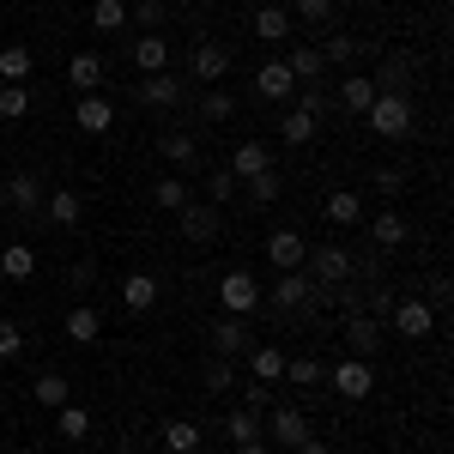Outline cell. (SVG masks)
<instances>
[{"mask_svg":"<svg viewBox=\"0 0 454 454\" xmlns=\"http://www.w3.org/2000/svg\"><path fill=\"white\" fill-rule=\"evenodd\" d=\"M364 115H370V134H382V140H406L412 134V104L400 91H376V104Z\"/></svg>","mask_w":454,"mask_h":454,"instance_id":"cell-1","label":"cell"},{"mask_svg":"<svg viewBox=\"0 0 454 454\" xmlns=\"http://www.w3.org/2000/svg\"><path fill=\"white\" fill-rule=\"evenodd\" d=\"M279 134H285V145H309L321 134V91H303V104L279 121Z\"/></svg>","mask_w":454,"mask_h":454,"instance_id":"cell-2","label":"cell"},{"mask_svg":"<svg viewBox=\"0 0 454 454\" xmlns=\"http://www.w3.org/2000/svg\"><path fill=\"white\" fill-rule=\"evenodd\" d=\"M218 303H224V315H254L261 309V285H254V273H224V279H218Z\"/></svg>","mask_w":454,"mask_h":454,"instance_id":"cell-3","label":"cell"},{"mask_svg":"<svg viewBox=\"0 0 454 454\" xmlns=\"http://www.w3.org/2000/svg\"><path fill=\"white\" fill-rule=\"evenodd\" d=\"M394 333H406V340H430L436 333V309L430 303H419V297H406V303H394Z\"/></svg>","mask_w":454,"mask_h":454,"instance_id":"cell-4","label":"cell"},{"mask_svg":"<svg viewBox=\"0 0 454 454\" xmlns=\"http://www.w3.org/2000/svg\"><path fill=\"white\" fill-rule=\"evenodd\" d=\"M303 254H309V243H303L297 231H273V237H267V267H273V273H297Z\"/></svg>","mask_w":454,"mask_h":454,"instance_id":"cell-5","label":"cell"},{"mask_svg":"<svg viewBox=\"0 0 454 454\" xmlns=\"http://www.w3.org/2000/svg\"><path fill=\"white\" fill-rule=\"evenodd\" d=\"M327 382L340 387L346 400H370V387H376V376H370V357H346L340 370H327Z\"/></svg>","mask_w":454,"mask_h":454,"instance_id":"cell-6","label":"cell"},{"mask_svg":"<svg viewBox=\"0 0 454 454\" xmlns=\"http://www.w3.org/2000/svg\"><path fill=\"white\" fill-rule=\"evenodd\" d=\"M73 121H79V134H109V128H115V104L98 98V91H85V98L73 104Z\"/></svg>","mask_w":454,"mask_h":454,"instance_id":"cell-7","label":"cell"},{"mask_svg":"<svg viewBox=\"0 0 454 454\" xmlns=\"http://www.w3.org/2000/svg\"><path fill=\"white\" fill-rule=\"evenodd\" d=\"M267 430H273V449H297V442H309V436H315L309 419H303L297 406H273V424H267Z\"/></svg>","mask_w":454,"mask_h":454,"instance_id":"cell-8","label":"cell"},{"mask_svg":"<svg viewBox=\"0 0 454 454\" xmlns=\"http://www.w3.org/2000/svg\"><path fill=\"white\" fill-rule=\"evenodd\" d=\"M303 261H309V273H315L321 285H340V279L351 273V254H346L340 243H321L315 254H303Z\"/></svg>","mask_w":454,"mask_h":454,"instance_id":"cell-9","label":"cell"},{"mask_svg":"<svg viewBox=\"0 0 454 454\" xmlns=\"http://www.w3.org/2000/svg\"><path fill=\"white\" fill-rule=\"evenodd\" d=\"M224 73H231V49L224 43H194V79L200 85H218Z\"/></svg>","mask_w":454,"mask_h":454,"instance_id":"cell-10","label":"cell"},{"mask_svg":"<svg viewBox=\"0 0 454 454\" xmlns=\"http://www.w3.org/2000/svg\"><path fill=\"white\" fill-rule=\"evenodd\" d=\"M321 218H327V224H340V231H351V224H364V194H357V188H340V194H327V207H321Z\"/></svg>","mask_w":454,"mask_h":454,"instance_id":"cell-11","label":"cell"},{"mask_svg":"<svg viewBox=\"0 0 454 454\" xmlns=\"http://www.w3.org/2000/svg\"><path fill=\"white\" fill-rule=\"evenodd\" d=\"M224 170L237 176V182H248V176L273 170V152H267V145H261V140H243V145H237V152H231V164H224Z\"/></svg>","mask_w":454,"mask_h":454,"instance_id":"cell-12","label":"cell"},{"mask_svg":"<svg viewBox=\"0 0 454 454\" xmlns=\"http://www.w3.org/2000/svg\"><path fill=\"white\" fill-rule=\"evenodd\" d=\"M254 91H261L267 104H285V98L297 91V79H291V67H285V61H267V67L254 73Z\"/></svg>","mask_w":454,"mask_h":454,"instance_id":"cell-13","label":"cell"},{"mask_svg":"<svg viewBox=\"0 0 454 454\" xmlns=\"http://www.w3.org/2000/svg\"><path fill=\"white\" fill-rule=\"evenodd\" d=\"M121 303L134 315H152L158 309V279H152V273H128V279H121Z\"/></svg>","mask_w":454,"mask_h":454,"instance_id":"cell-14","label":"cell"},{"mask_svg":"<svg viewBox=\"0 0 454 454\" xmlns=\"http://www.w3.org/2000/svg\"><path fill=\"white\" fill-rule=\"evenodd\" d=\"M309 297H315V279H303V267H297V273H279V279H273V303H279V309H303Z\"/></svg>","mask_w":454,"mask_h":454,"instance_id":"cell-15","label":"cell"},{"mask_svg":"<svg viewBox=\"0 0 454 454\" xmlns=\"http://www.w3.org/2000/svg\"><path fill=\"white\" fill-rule=\"evenodd\" d=\"M67 85L79 91V98H85V91H98V85H104V55H91V49H85V55H73V61H67Z\"/></svg>","mask_w":454,"mask_h":454,"instance_id":"cell-16","label":"cell"},{"mask_svg":"<svg viewBox=\"0 0 454 454\" xmlns=\"http://www.w3.org/2000/svg\"><path fill=\"white\" fill-rule=\"evenodd\" d=\"M285 364H291V357H285L279 346H254V351H248V376H254V382H267V387L285 382Z\"/></svg>","mask_w":454,"mask_h":454,"instance_id":"cell-17","label":"cell"},{"mask_svg":"<svg viewBox=\"0 0 454 454\" xmlns=\"http://www.w3.org/2000/svg\"><path fill=\"white\" fill-rule=\"evenodd\" d=\"M200 442H207V430H200V424H188V419L164 424V449H170V454H200Z\"/></svg>","mask_w":454,"mask_h":454,"instance_id":"cell-18","label":"cell"},{"mask_svg":"<svg viewBox=\"0 0 454 454\" xmlns=\"http://www.w3.org/2000/svg\"><path fill=\"white\" fill-rule=\"evenodd\" d=\"M346 346L351 357H376V346H382V327H376V315H357L346 327Z\"/></svg>","mask_w":454,"mask_h":454,"instance_id":"cell-19","label":"cell"},{"mask_svg":"<svg viewBox=\"0 0 454 454\" xmlns=\"http://www.w3.org/2000/svg\"><path fill=\"white\" fill-rule=\"evenodd\" d=\"M36 273V248L31 243H6L0 248V279H31Z\"/></svg>","mask_w":454,"mask_h":454,"instance_id":"cell-20","label":"cell"},{"mask_svg":"<svg viewBox=\"0 0 454 454\" xmlns=\"http://www.w3.org/2000/svg\"><path fill=\"white\" fill-rule=\"evenodd\" d=\"M140 98H145V104H152V109H176V104H182V85H176L170 73H145Z\"/></svg>","mask_w":454,"mask_h":454,"instance_id":"cell-21","label":"cell"},{"mask_svg":"<svg viewBox=\"0 0 454 454\" xmlns=\"http://www.w3.org/2000/svg\"><path fill=\"white\" fill-rule=\"evenodd\" d=\"M134 67L140 73H164L170 67V43H164V36H140V43H134Z\"/></svg>","mask_w":454,"mask_h":454,"instance_id":"cell-22","label":"cell"},{"mask_svg":"<svg viewBox=\"0 0 454 454\" xmlns=\"http://www.w3.org/2000/svg\"><path fill=\"white\" fill-rule=\"evenodd\" d=\"M285 67H291V79H297V85H309V79H321L327 55H321L315 43H303V49H291V61H285Z\"/></svg>","mask_w":454,"mask_h":454,"instance_id":"cell-23","label":"cell"},{"mask_svg":"<svg viewBox=\"0 0 454 454\" xmlns=\"http://www.w3.org/2000/svg\"><path fill=\"white\" fill-rule=\"evenodd\" d=\"M218 231V207H182V237L188 243H207Z\"/></svg>","mask_w":454,"mask_h":454,"instance_id":"cell-24","label":"cell"},{"mask_svg":"<svg viewBox=\"0 0 454 454\" xmlns=\"http://www.w3.org/2000/svg\"><path fill=\"white\" fill-rule=\"evenodd\" d=\"M254 36H261V43H285V36H291V12H285V6H261V12H254Z\"/></svg>","mask_w":454,"mask_h":454,"instance_id":"cell-25","label":"cell"},{"mask_svg":"<svg viewBox=\"0 0 454 454\" xmlns=\"http://www.w3.org/2000/svg\"><path fill=\"white\" fill-rule=\"evenodd\" d=\"M0 79H6V85H25V79H31V49H25V43H6V49H0Z\"/></svg>","mask_w":454,"mask_h":454,"instance_id":"cell-26","label":"cell"},{"mask_svg":"<svg viewBox=\"0 0 454 454\" xmlns=\"http://www.w3.org/2000/svg\"><path fill=\"white\" fill-rule=\"evenodd\" d=\"M212 346H218V357L243 351V346H248V327H243V315H224V321L212 327Z\"/></svg>","mask_w":454,"mask_h":454,"instance_id":"cell-27","label":"cell"},{"mask_svg":"<svg viewBox=\"0 0 454 454\" xmlns=\"http://www.w3.org/2000/svg\"><path fill=\"white\" fill-rule=\"evenodd\" d=\"M98 333H104L98 309H85V303H79V309H67V340H73V346H91Z\"/></svg>","mask_w":454,"mask_h":454,"instance_id":"cell-28","label":"cell"},{"mask_svg":"<svg viewBox=\"0 0 454 454\" xmlns=\"http://www.w3.org/2000/svg\"><path fill=\"white\" fill-rule=\"evenodd\" d=\"M31 394L43 400V406H67V400H73V387H67V376H61V370H43V376L31 382Z\"/></svg>","mask_w":454,"mask_h":454,"instance_id":"cell-29","label":"cell"},{"mask_svg":"<svg viewBox=\"0 0 454 454\" xmlns=\"http://www.w3.org/2000/svg\"><path fill=\"white\" fill-rule=\"evenodd\" d=\"M79 212H85V200H79L73 188H55V194H49V218H55L61 231H73V224H79Z\"/></svg>","mask_w":454,"mask_h":454,"instance_id":"cell-30","label":"cell"},{"mask_svg":"<svg viewBox=\"0 0 454 454\" xmlns=\"http://www.w3.org/2000/svg\"><path fill=\"white\" fill-rule=\"evenodd\" d=\"M340 104H346L351 115H364V109L376 104V85H370V79H364V73H351L346 85H340Z\"/></svg>","mask_w":454,"mask_h":454,"instance_id":"cell-31","label":"cell"},{"mask_svg":"<svg viewBox=\"0 0 454 454\" xmlns=\"http://www.w3.org/2000/svg\"><path fill=\"white\" fill-rule=\"evenodd\" d=\"M370 237L382 248H400L406 243V218H400V212H376V218H370Z\"/></svg>","mask_w":454,"mask_h":454,"instance_id":"cell-32","label":"cell"},{"mask_svg":"<svg viewBox=\"0 0 454 454\" xmlns=\"http://www.w3.org/2000/svg\"><path fill=\"white\" fill-rule=\"evenodd\" d=\"M55 430H61V436H67V442H79V436H85V430H91V412H85V406H55Z\"/></svg>","mask_w":454,"mask_h":454,"instance_id":"cell-33","label":"cell"},{"mask_svg":"<svg viewBox=\"0 0 454 454\" xmlns=\"http://www.w3.org/2000/svg\"><path fill=\"white\" fill-rule=\"evenodd\" d=\"M91 25L98 31H128V0H98L91 6Z\"/></svg>","mask_w":454,"mask_h":454,"instance_id":"cell-34","label":"cell"},{"mask_svg":"<svg viewBox=\"0 0 454 454\" xmlns=\"http://www.w3.org/2000/svg\"><path fill=\"white\" fill-rule=\"evenodd\" d=\"M31 115V85H0V121Z\"/></svg>","mask_w":454,"mask_h":454,"instance_id":"cell-35","label":"cell"},{"mask_svg":"<svg viewBox=\"0 0 454 454\" xmlns=\"http://www.w3.org/2000/svg\"><path fill=\"white\" fill-rule=\"evenodd\" d=\"M6 200L19 212H31L36 200H43V182H36V176H12V182H6Z\"/></svg>","mask_w":454,"mask_h":454,"instance_id":"cell-36","label":"cell"},{"mask_svg":"<svg viewBox=\"0 0 454 454\" xmlns=\"http://www.w3.org/2000/svg\"><path fill=\"white\" fill-rule=\"evenodd\" d=\"M152 200H158L164 212H182L188 207V182H182V176H164V182L152 188Z\"/></svg>","mask_w":454,"mask_h":454,"instance_id":"cell-37","label":"cell"},{"mask_svg":"<svg viewBox=\"0 0 454 454\" xmlns=\"http://www.w3.org/2000/svg\"><path fill=\"white\" fill-rule=\"evenodd\" d=\"M224 436H231V442H254V436H261V412H231V419H224Z\"/></svg>","mask_w":454,"mask_h":454,"instance_id":"cell-38","label":"cell"},{"mask_svg":"<svg viewBox=\"0 0 454 454\" xmlns=\"http://www.w3.org/2000/svg\"><path fill=\"white\" fill-rule=\"evenodd\" d=\"M248 200H254V207H273V200H279V170L248 176Z\"/></svg>","mask_w":454,"mask_h":454,"instance_id":"cell-39","label":"cell"},{"mask_svg":"<svg viewBox=\"0 0 454 454\" xmlns=\"http://www.w3.org/2000/svg\"><path fill=\"white\" fill-rule=\"evenodd\" d=\"M158 145H164V158H170L176 170H188V164H194V140H188V134H164Z\"/></svg>","mask_w":454,"mask_h":454,"instance_id":"cell-40","label":"cell"},{"mask_svg":"<svg viewBox=\"0 0 454 454\" xmlns=\"http://www.w3.org/2000/svg\"><path fill=\"white\" fill-rule=\"evenodd\" d=\"M285 382L315 387V382H321V364H315V357H291V364H285Z\"/></svg>","mask_w":454,"mask_h":454,"instance_id":"cell-41","label":"cell"},{"mask_svg":"<svg viewBox=\"0 0 454 454\" xmlns=\"http://www.w3.org/2000/svg\"><path fill=\"white\" fill-rule=\"evenodd\" d=\"M207 121H231V115H237V98H231V91H207Z\"/></svg>","mask_w":454,"mask_h":454,"instance_id":"cell-42","label":"cell"},{"mask_svg":"<svg viewBox=\"0 0 454 454\" xmlns=\"http://www.w3.org/2000/svg\"><path fill=\"white\" fill-rule=\"evenodd\" d=\"M25 351V327L19 321H0V357H19Z\"/></svg>","mask_w":454,"mask_h":454,"instance_id":"cell-43","label":"cell"},{"mask_svg":"<svg viewBox=\"0 0 454 454\" xmlns=\"http://www.w3.org/2000/svg\"><path fill=\"white\" fill-rule=\"evenodd\" d=\"M207 194H212V207H224V200L237 194V176H231V170H218V176L207 182Z\"/></svg>","mask_w":454,"mask_h":454,"instance_id":"cell-44","label":"cell"},{"mask_svg":"<svg viewBox=\"0 0 454 454\" xmlns=\"http://www.w3.org/2000/svg\"><path fill=\"white\" fill-rule=\"evenodd\" d=\"M333 12V0H297V19H309V25H321Z\"/></svg>","mask_w":454,"mask_h":454,"instance_id":"cell-45","label":"cell"},{"mask_svg":"<svg viewBox=\"0 0 454 454\" xmlns=\"http://www.w3.org/2000/svg\"><path fill=\"white\" fill-rule=\"evenodd\" d=\"M207 387H212V394H224V387H237V370H231V357H224V364H218V370L207 376Z\"/></svg>","mask_w":454,"mask_h":454,"instance_id":"cell-46","label":"cell"},{"mask_svg":"<svg viewBox=\"0 0 454 454\" xmlns=\"http://www.w3.org/2000/svg\"><path fill=\"white\" fill-rule=\"evenodd\" d=\"M321 55H327V61H351V55H357V43H351V36H333Z\"/></svg>","mask_w":454,"mask_h":454,"instance_id":"cell-47","label":"cell"},{"mask_svg":"<svg viewBox=\"0 0 454 454\" xmlns=\"http://www.w3.org/2000/svg\"><path fill=\"white\" fill-rule=\"evenodd\" d=\"M267 400H273V387H267V382H248V412H261Z\"/></svg>","mask_w":454,"mask_h":454,"instance_id":"cell-48","label":"cell"},{"mask_svg":"<svg viewBox=\"0 0 454 454\" xmlns=\"http://www.w3.org/2000/svg\"><path fill=\"white\" fill-rule=\"evenodd\" d=\"M134 19H140V25H158V19H164V6H158V0H140V12H134Z\"/></svg>","mask_w":454,"mask_h":454,"instance_id":"cell-49","label":"cell"},{"mask_svg":"<svg viewBox=\"0 0 454 454\" xmlns=\"http://www.w3.org/2000/svg\"><path fill=\"white\" fill-rule=\"evenodd\" d=\"M237 454H273V442H261V436H254V442H237Z\"/></svg>","mask_w":454,"mask_h":454,"instance_id":"cell-50","label":"cell"},{"mask_svg":"<svg viewBox=\"0 0 454 454\" xmlns=\"http://www.w3.org/2000/svg\"><path fill=\"white\" fill-rule=\"evenodd\" d=\"M297 454H333V449H327L321 436H309V442H297Z\"/></svg>","mask_w":454,"mask_h":454,"instance_id":"cell-51","label":"cell"},{"mask_svg":"<svg viewBox=\"0 0 454 454\" xmlns=\"http://www.w3.org/2000/svg\"><path fill=\"white\" fill-rule=\"evenodd\" d=\"M261 6H285V0H261Z\"/></svg>","mask_w":454,"mask_h":454,"instance_id":"cell-52","label":"cell"},{"mask_svg":"<svg viewBox=\"0 0 454 454\" xmlns=\"http://www.w3.org/2000/svg\"><path fill=\"white\" fill-rule=\"evenodd\" d=\"M6 454H31V449H6Z\"/></svg>","mask_w":454,"mask_h":454,"instance_id":"cell-53","label":"cell"},{"mask_svg":"<svg viewBox=\"0 0 454 454\" xmlns=\"http://www.w3.org/2000/svg\"><path fill=\"white\" fill-rule=\"evenodd\" d=\"M194 6H212V0H194Z\"/></svg>","mask_w":454,"mask_h":454,"instance_id":"cell-54","label":"cell"}]
</instances>
